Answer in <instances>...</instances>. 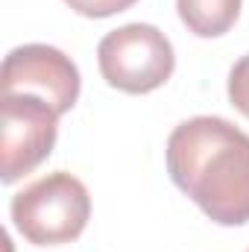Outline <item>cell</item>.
Returning a JSON list of instances; mask_svg holds the SVG:
<instances>
[{
  "label": "cell",
  "instance_id": "cell-1",
  "mask_svg": "<svg viewBox=\"0 0 249 252\" xmlns=\"http://www.w3.org/2000/svg\"><path fill=\"white\" fill-rule=\"evenodd\" d=\"M167 173L220 226L249 223V135L226 118H190L167 138Z\"/></svg>",
  "mask_w": 249,
  "mask_h": 252
},
{
  "label": "cell",
  "instance_id": "cell-2",
  "mask_svg": "<svg viewBox=\"0 0 249 252\" xmlns=\"http://www.w3.org/2000/svg\"><path fill=\"white\" fill-rule=\"evenodd\" d=\"M12 223L32 247H62L76 241L91 217L88 188L64 173H47L12 196Z\"/></svg>",
  "mask_w": 249,
  "mask_h": 252
},
{
  "label": "cell",
  "instance_id": "cell-3",
  "mask_svg": "<svg viewBox=\"0 0 249 252\" xmlns=\"http://www.w3.org/2000/svg\"><path fill=\"white\" fill-rule=\"evenodd\" d=\"M103 79L126 94H150L161 88L176 67L170 38L153 24H126L103 35L97 47Z\"/></svg>",
  "mask_w": 249,
  "mask_h": 252
},
{
  "label": "cell",
  "instance_id": "cell-4",
  "mask_svg": "<svg viewBox=\"0 0 249 252\" xmlns=\"http://www.w3.org/2000/svg\"><path fill=\"white\" fill-rule=\"evenodd\" d=\"M3 94H30L44 100L56 115H64L79 100V67L70 56L50 44H21L9 50L0 70Z\"/></svg>",
  "mask_w": 249,
  "mask_h": 252
},
{
  "label": "cell",
  "instance_id": "cell-5",
  "mask_svg": "<svg viewBox=\"0 0 249 252\" xmlns=\"http://www.w3.org/2000/svg\"><path fill=\"white\" fill-rule=\"evenodd\" d=\"M3 132V182L12 185L21 176L32 173L56 147L59 115L38 97L30 94H3L0 103Z\"/></svg>",
  "mask_w": 249,
  "mask_h": 252
},
{
  "label": "cell",
  "instance_id": "cell-6",
  "mask_svg": "<svg viewBox=\"0 0 249 252\" xmlns=\"http://www.w3.org/2000/svg\"><path fill=\"white\" fill-rule=\"evenodd\" d=\"M241 6L244 0H176L182 24L199 38L226 35L238 21Z\"/></svg>",
  "mask_w": 249,
  "mask_h": 252
},
{
  "label": "cell",
  "instance_id": "cell-7",
  "mask_svg": "<svg viewBox=\"0 0 249 252\" xmlns=\"http://www.w3.org/2000/svg\"><path fill=\"white\" fill-rule=\"evenodd\" d=\"M229 100L244 118H249V53L229 70Z\"/></svg>",
  "mask_w": 249,
  "mask_h": 252
},
{
  "label": "cell",
  "instance_id": "cell-8",
  "mask_svg": "<svg viewBox=\"0 0 249 252\" xmlns=\"http://www.w3.org/2000/svg\"><path fill=\"white\" fill-rule=\"evenodd\" d=\"M76 15H85V18H112L118 12L132 9L138 0H64Z\"/></svg>",
  "mask_w": 249,
  "mask_h": 252
}]
</instances>
